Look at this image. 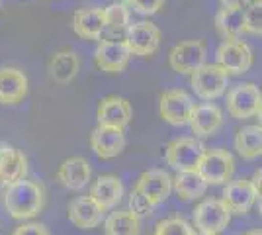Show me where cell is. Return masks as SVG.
Here are the masks:
<instances>
[{"mask_svg":"<svg viewBox=\"0 0 262 235\" xmlns=\"http://www.w3.org/2000/svg\"><path fill=\"white\" fill-rule=\"evenodd\" d=\"M2 202L14 220H32L43 210L45 190L33 180H14L4 186Z\"/></svg>","mask_w":262,"mask_h":235,"instance_id":"cell-1","label":"cell"},{"mask_svg":"<svg viewBox=\"0 0 262 235\" xmlns=\"http://www.w3.org/2000/svg\"><path fill=\"white\" fill-rule=\"evenodd\" d=\"M196 173L206 184H227L235 173V157L227 149H206L200 157Z\"/></svg>","mask_w":262,"mask_h":235,"instance_id":"cell-2","label":"cell"},{"mask_svg":"<svg viewBox=\"0 0 262 235\" xmlns=\"http://www.w3.org/2000/svg\"><path fill=\"white\" fill-rule=\"evenodd\" d=\"M208 45L204 39H186L176 44L168 53V65L178 75H192L206 65Z\"/></svg>","mask_w":262,"mask_h":235,"instance_id":"cell-3","label":"cell"},{"mask_svg":"<svg viewBox=\"0 0 262 235\" xmlns=\"http://www.w3.org/2000/svg\"><path fill=\"white\" fill-rule=\"evenodd\" d=\"M204 151L206 147L196 137H178L166 145L164 159H166V165H170L176 173H190V170H196Z\"/></svg>","mask_w":262,"mask_h":235,"instance_id":"cell-4","label":"cell"},{"mask_svg":"<svg viewBox=\"0 0 262 235\" xmlns=\"http://www.w3.org/2000/svg\"><path fill=\"white\" fill-rule=\"evenodd\" d=\"M262 92L254 82H241L227 92V112L237 120L260 116Z\"/></svg>","mask_w":262,"mask_h":235,"instance_id":"cell-5","label":"cell"},{"mask_svg":"<svg viewBox=\"0 0 262 235\" xmlns=\"http://www.w3.org/2000/svg\"><path fill=\"white\" fill-rule=\"evenodd\" d=\"M190 84L196 92L198 98L206 102L217 100L219 96L229 87V75L219 67V65H209L206 63L200 67L196 73L190 75Z\"/></svg>","mask_w":262,"mask_h":235,"instance_id":"cell-6","label":"cell"},{"mask_svg":"<svg viewBox=\"0 0 262 235\" xmlns=\"http://www.w3.org/2000/svg\"><path fill=\"white\" fill-rule=\"evenodd\" d=\"M229 222L231 213L225 208V204L217 198H208L196 206L192 227H196L200 233L219 235L223 229H227Z\"/></svg>","mask_w":262,"mask_h":235,"instance_id":"cell-7","label":"cell"},{"mask_svg":"<svg viewBox=\"0 0 262 235\" xmlns=\"http://www.w3.org/2000/svg\"><path fill=\"white\" fill-rule=\"evenodd\" d=\"M196 102L194 98L180 89L164 90L161 94V102H159V112L166 123L170 125H186L192 118Z\"/></svg>","mask_w":262,"mask_h":235,"instance_id":"cell-8","label":"cell"},{"mask_svg":"<svg viewBox=\"0 0 262 235\" xmlns=\"http://www.w3.org/2000/svg\"><path fill=\"white\" fill-rule=\"evenodd\" d=\"M133 190H137L153 208L161 206L172 192V177L164 168H149L137 179Z\"/></svg>","mask_w":262,"mask_h":235,"instance_id":"cell-9","label":"cell"},{"mask_svg":"<svg viewBox=\"0 0 262 235\" xmlns=\"http://www.w3.org/2000/svg\"><path fill=\"white\" fill-rule=\"evenodd\" d=\"M123 41L131 51V55L149 57L161 45V30L153 22H147V20L129 24L125 30Z\"/></svg>","mask_w":262,"mask_h":235,"instance_id":"cell-10","label":"cell"},{"mask_svg":"<svg viewBox=\"0 0 262 235\" xmlns=\"http://www.w3.org/2000/svg\"><path fill=\"white\" fill-rule=\"evenodd\" d=\"M227 75H245L252 67V49L241 39H225L217 47V63Z\"/></svg>","mask_w":262,"mask_h":235,"instance_id":"cell-11","label":"cell"},{"mask_svg":"<svg viewBox=\"0 0 262 235\" xmlns=\"http://www.w3.org/2000/svg\"><path fill=\"white\" fill-rule=\"evenodd\" d=\"M221 202L225 204L231 216H247L252 210V206L260 202V196L252 188L249 179H237L225 184Z\"/></svg>","mask_w":262,"mask_h":235,"instance_id":"cell-12","label":"cell"},{"mask_svg":"<svg viewBox=\"0 0 262 235\" xmlns=\"http://www.w3.org/2000/svg\"><path fill=\"white\" fill-rule=\"evenodd\" d=\"M131 59V51L123 39H104L100 41L94 53V63L104 73H121L127 67Z\"/></svg>","mask_w":262,"mask_h":235,"instance_id":"cell-13","label":"cell"},{"mask_svg":"<svg viewBox=\"0 0 262 235\" xmlns=\"http://www.w3.org/2000/svg\"><path fill=\"white\" fill-rule=\"evenodd\" d=\"M98 125L125 130L133 118V110L127 98L123 96H106L98 104Z\"/></svg>","mask_w":262,"mask_h":235,"instance_id":"cell-14","label":"cell"},{"mask_svg":"<svg viewBox=\"0 0 262 235\" xmlns=\"http://www.w3.org/2000/svg\"><path fill=\"white\" fill-rule=\"evenodd\" d=\"M90 147L98 159H104V161L114 159L125 149V134L123 130L98 125L90 135Z\"/></svg>","mask_w":262,"mask_h":235,"instance_id":"cell-15","label":"cell"},{"mask_svg":"<svg viewBox=\"0 0 262 235\" xmlns=\"http://www.w3.org/2000/svg\"><path fill=\"white\" fill-rule=\"evenodd\" d=\"M190 127L192 134H196V139H204V137H211L219 132V127L223 125V112L219 110V106L211 104V102H204L194 106V112L190 118Z\"/></svg>","mask_w":262,"mask_h":235,"instance_id":"cell-16","label":"cell"},{"mask_svg":"<svg viewBox=\"0 0 262 235\" xmlns=\"http://www.w3.org/2000/svg\"><path fill=\"white\" fill-rule=\"evenodd\" d=\"M28 77L16 67L0 69V104L14 106L20 104L28 94Z\"/></svg>","mask_w":262,"mask_h":235,"instance_id":"cell-17","label":"cell"},{"mask_svg":"<svg viewBox=\"0 0 262 235\" xmlns=\"http://www.w3.org/2000/svg\"><path fill=\"white\" fill-rule=\"evenodd\" d=\"M104 210L90 196H78L69 204V220L78 229H94L104 220Z\"/></svg>","mask_w":262,"mask_h":235,"instance_id":"cell-18","label":"cell"},{"mask_svg":"<svg viewBox=\"0 0 262 235\" xmlns=\"http://www.w3.org/2000/svg\"><path fill=\"white\" fill-rule=\"evenodd\" d=\"M92 177V168L90 163L82 157H69L61 163V167L57 170V180L69 188V190H82L90 182Z\"/></svg>","mask_w":262,"mask_h":235,"instance_id":"cell-19","label":"cell"},{"mask_svg":"<svg viewBox=\"0 0 262 235\" xmlns=\"http://www.w3.org/2000/svg\"><path fill=\"white\" fill-rule=\"evenodd\" d=\"M123 192H125V188H123V182H121L120 177L102 175L92 184L88 196L106 212V210H112V208H116L120 204L121 198H123Z\"/></svg>","mask_w":262,"mask_h":235,"instance_id":"cell-20","label":"cell"},{"mask_svg":"<svg viewBox=\"0 0 262 235\" xmlns=\"http://www.w3.org/2000/svg\"><path fill=\"white\" fill-rule=\"evenodd\" d=\"M28 173V159L14 145H0V182L6 186L14 180H20Z\"/></svg>","mask_w":262,"mask_h":235,"instance_id":"cell-21","label":"cell"},{"mask_svg":"<svg viewBox=\"0 0 262 235\" xmlns=\"http://www.w3.org/2000/svg\"><path fill=\"white\" fill-rule=\"evenodd\" d=\"M73 30L82 39H100L102 32H106L104 8H86L73 14Z\"/></svg>","mask_w":262,"mask_h":235,"instance_id":"cell-22","label":"cell"},{"mask_svg":"<svg viewBox=\"0 0 262 235\" xmlns=\"http://www.w3.org/2000/svg\"><path fill=\"white\" fill-rule=\"evenodd\" d=\"M80 69V59L75 51H57L49 59V75L57 84H69L75 80Z\"/></svg>","mask_w":262,"mask_h":235,"instance_id":"cell-23","label":"cell"},{"mask_svg":"<svg viewBox=\"0 0 262 235\" xmlns=\"http://www.w3.org/2000/svg\"><path fill=\"white\" fill-rule=\"evenodd\" d=\"M235 149L243 159L256 161L262 155V127L260 123L245 125L237 130L235 135Z\"/></svg>","mask_w":262,"mask_h":235,"instance_id":"cell-24","label":"cell"},{"mask_svg":"<svg viewBox=\"0 0 262 235\" xmlns=\"http://www.w3.org/2000/svg\"><path fill=\"white\" fill-rule=\"evenodd\" d=\"M106 235H141V218L131 210H116L104 222Z\"/></svg>","mask_w":262,"mask_h":235,"instance_id":"cell-25","label":"cell"},{"mask_svg":"<svg viewBox=\"0 0 262 235\" xmlns=\"http://www.w3.org/2000/svg\"><path fill=\"white\" fill-rule=\"evenodd\" d=\"M215 28L225 39H239L245 32V8H219L215 14Z\"/></svg>","mask_w":262,"mask_h":235,"instance_id":"cell-26","label":"cell"},{"mask_svg":"<svg viewBox=\"0 0 262 235\" xmlns=\"http://www.w3.org/2000/svg\"><path fill=\"white\" fill-rule=\"evenodd\" d=\"M172 188L176 190L180 200L192 202L206 194L208 184L196 170H190V173H176V177L172 179Z\"/></svg>","mask_w":262,"mask_h":235,"instance_id":"cell-27","label":"cell"},{"mask_svg":"<svg viewBox=\"0 0 262 235\" xmlns=\"http://www.w3.org/2000/svg\"><path fill=\"white\" fill-rule=\"evenodd\" d=\"M104 20H106V30L110 34H125L129 26V8L123 6L121 2H114L104 8Z\"/></svg>","mask_w":262,"mask_h":235,"instance_id":"cell-28","label":"cell"},{"mask_svg":"<svg viewBox=\"0 0 262 235\" xmlns=\"http://www.w3.org/2000/svg\"><path fill=\"white\" fill-rule=\"evenodd\" d=\"M153 235H196L192 224H188L184 218H166V220H161L157 227H155Z\"/></svg>","mask_w":262,"mask_h":235,"instance_id":"cell-29","label":"cell"},{"mask_svg":"<svg viewBox=\"0 0 262 235\" xmlns=\"http://www.w3.org/2000/svg\"><path fill=\"white\" fill-rule=\"evenodd\" d=\"M262 8L260 4H249L245 8V32L252 35L262 34Z\"/></svg>","mask_w":262,"mask_h":235,"instance_id":"cell-30","label":"cell"},{"mask_svg":"<svg viewBox=\"0 0 262 235\" xmlns=\"http://www.w3.org/2000/svg\"><path fill=\"white\" fill-rule=\"evenodd\" d=\"M121 4L127 8H133L137 14L153 16L164 6V0H121Z\"/></svg>","mask_w":262,"mask_h":235,"instance_id":"cell-31","label":"cell"},{"mask_svg":"<svg viewBox=\"0 0 262 235\" xmlns=\"http://www.w3.org/2000/svg\"><path fill=\"white\" fill-rule=\"evenodd\" d=\"M127 210H131V212L135 213L137 218H141V216H151L153 213V206L149 204V202L143 198L141 194L137 190H131V196H129V208Z\"/></svg>","mask_w":262,"mask_h":235,"instance_id":"cell-32","label":"cell"},{"mask_svg":"<svg viewBox=\"0 0 262 235\" xmlns=\"http://www.w3.org/2000/svg\"><path fill=\"white\" fill-rule=\"evenodd\" d=\"M12 235H51L49 233V229L45 227L43 224H39V222H30V224H22L18 225Z\"/></svg>","mask_w":262,"mask_h":235,"instance_id":"cell-33","label":"cell"},{"mask_svg":"<svg viewBox=\"0 0 262 235\" xmlns=\"http://www.w3.org/2000/svg\"><path fill=\"white\" fill-rule=\"evenodd\" d=\"M223 8H247L251 2L249 0H221Z\"/></svg>","mask_w":262,"mask_h":235,"instance_id":"cell-34","label":"cell"},{"mask_svg":"<svg viewBox=\"0 0 262 235\" xmlns=\"http://www.w3.org/2000/svg\"><path fill=\"white\" fill-rule=\"evenodd\" d=\"M260 177H262L260 168H256V170H254V175H252V179H249L251 180V184H252V188L256 190L258 196H260Z\"/></svg>","mask_w":262,"mask_h":235,"instance_id":"cell-35","label":"cell"},{"mask_svg":"<svg viewBox=\"0 0 262 235\" xmlns=\"http://www.w3.org/2000/svg\"><path fill=\"white\" fill-rule=\"evenodd\" d=\"M243 235H262V231L260 229H249L247 233H243Z\"/></svg>","mask_w":262,"mask_h":235,"instance_id":"cell-36","label":"cell"},{"mask_svg":"<svg viewBox=\"0 0 262 235\" xmlns=\"http://www.w3.org/2000/svg\"><path fill=\"white\" fill-rule=\"evenodd\" d=\"M249 2H251V4H260L262 0H249Z\"/></svg>","mask_w":262,"mask_h":235,"instance_id":"cell-37","label":"cell"},{"mask_svg":"<svg viewBox=\"0 0 262 235\" xmlns=\"http://www.w3.org/2000/svg\"><path fill=\"white\" fill-rule=\"evenodd\" d=\"M198 235H209V233H198Z\"/></svg>","mask_w":262,"mask_h":235,"instance_id":"cell-38","label":"cell"},{"mask_svg":"<svg viewBox=\"0 0 262 235\" xmlns=\"http://www.w3.org/2000/svg\"><path fill=\"white\" fill-rule=\"evenodd\" d=\"M0 6H2V2H0Z\"/></svg>","mask_w":262,"mask_h":235,"instance_id":"cell-39","label":"cell"}]
</instances>
